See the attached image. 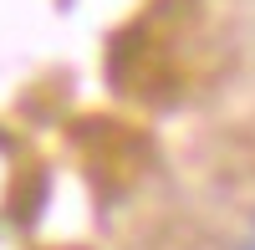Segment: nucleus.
I'll list each match as a JSON object with an SVG mask.
<instances>
[{
    "mask_svg": "<svg viewBox=\"0 0 255 250\" xmlns=\"http://www.w3.org/2000/svg\"><path fill=\"white\" fill-rule=\"evenodd\" d=\"M245 250H255V245H245Z\"/></svg>",
    "mask_w": 255,
    "mask_h": 250,
    "instance_id": "obj_1",
    "label": "nucleus"
}]
</instances>
